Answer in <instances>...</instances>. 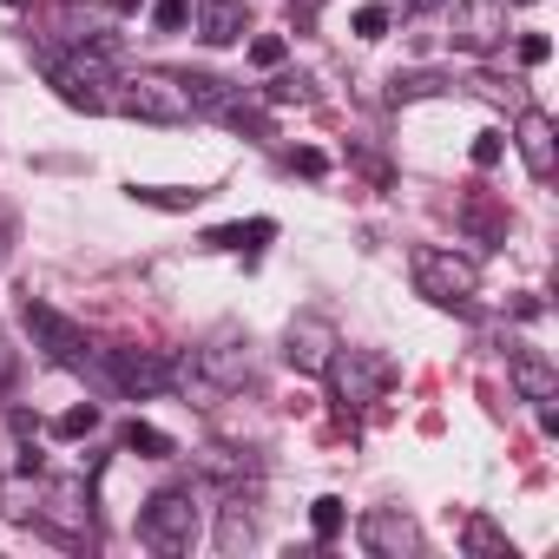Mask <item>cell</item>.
Returning <instances> with one entry per match:
<instances>
[{
	"label": "cell",
	"instance_id": "5",
	"mask_svg": "<svg viewBox=\"0 0 559 559\" xmlns=\"http://www.w3.org/2000/svg\"><path fill=\"white\" fill-rule=\"evenodd\" d=\"M112 106L132 112V119H145V126H185V119H198L178 73H132V80H119Z\"/></svg>",
	"mask_w": 559,
	"mask_h": 559
},
{
	"label": "cell",
	"instance_id": "3",
	"mask_svg": "<svg viewBox=\"0 0 559 559\" xmlns=\"http://www.w3.org/2000/svg\"><path fill=\"white\" fill-rule=\"evenodd\" d=\"M47 80H53V93H60L73 112H106V106H112V86H119V73H112L106 47L53 53V60H47Z\"/></svg>",
	"mask_w": 559,
	"mask_h": 559
},
{
	"label": "cell",
	"instance_id": "31",
	"mask_svg": "<svg viewBox=\"0 0 559 559\" xmlns=\"http://www.w3.org/2000/svg\"><path fill=\"white\" fill-rule=\"evenodd\" d=\"M8 243H14V224H8V217H0V263H8Z\"/></svg>",
	"mask_w": 559,
	"mask_h": 559
},
{
	"label": "cell",
	"instance_id": "14",
	"mask_svg": "<svg viewBox=\"0 0 559 559\" xmlns=\"http://www.w3.org/2000/svg\"><path fill=\"white\" fill-rule=\"evenodd\" d=\"M243 0H198V40L204 47H237L243 40Z\"/></svg>",
	"mask_w": 559,
	"mask_h": 559
},
{
	"label": "cell",
	"instance_id": "4",
	"mask_svg": "<svg viewBox=\"0 0 559 559\" xmlns=\"http://www.w3.org/2000/svg\"><path fill=\"white\" fill-rule=\"evenodd\" d=\"M139 539L165 559L191 552L198 546V493L191 487H158L145 507H139Z\"/></svg>",
	"mask_w": 559,
	"mask_h": 559
},
{
	"label": "cell",
	"instance_id": "10",
	"mask_svg": "<svg viewBox=\"0 0 559 559\" xmlns=\"http://www.w3.org/2000/svg\"><path fill=\"white\" fill-rule=\"evenodd\" d=\"M513 27H507V0H454V47L461 53H493L500 40H507Z\"/></svg>",
	"mask_w": 559,
	"mask_h": 559
},
{
	"label": "cell",
	"instance_id": "35",
	"mask_svg": "<svg viewBox=\"0 0 559 559\" xmlns=\"http://www.w3.org/2000/svg\"><path fill=\"white\" fill-rule=\"evenodd\" d=\"M0 8H27V0H0Z\"/></svg>",
	"mask_w": 559,
	"mask_h": 559
},
{
	"label": "cell",
	"instance_id": "20",
	"mask_svg": "<svg viewBox=\"0 0 559 559\" xmlns=\"http://www.w3.org/2000/svg\"><path fill=\"white\" fill-rule=\"evenodd\" d=\"M132 204H152V211H198L204 191H178V185H132Z\"/></svg>",
	"mask_w": 559,
	"mask_h": 559
},
{
	"label": "cell",
	"instance_id": "25",
	"mask_svg": "<svg viewBox=\"0 0 559 559\" xmlns=\"http://www.w3.org/2000/svg\"><path fill=\"white\" fill-rule=\"evenodd\" d=\"M552 60V40L546 34H520V67H546Z\"/></svg>",
	"mask_w": 559,
	"mask_h": 559
},
{
	"label": "cell",
	"instance_id": "24",
	"mask_svg": "<svg viewBox=\"0 0 559 559\" xmlns=\"http://www.w3.org/2000/svg\"><path fill=\"white\" fill-rule=\"evenodd\" d=\"M152 21H158L165 34H178V27L191 21V0H158V8H152Z\"/></svg>",
	"mask_w": 559,
	"mask_h": 559
},
{
	"label": "cell",
	"instance_id": "16",
	"mask_svg": "<svg viewBox=\"0 0 559 559\" xmlns=\"http://www.w3.org/2000/svg\"><path fill=\"white\" fill-rule=\"evenodd\" d=\"M461 546H467L474 559H513V539H507L487 513H467V520H461Z\"/></svg>",
	"mask_w": 559,
	"mask_h": 559
},
{
	"label": "cell",
	"instance_id": "26",
	"mask_svg": "<svg viewBox=\"0 0 559 559\" xmlns=\"http://www.w3.org/2000/svg\"><path fill=\"white\" fill-rule=\"evenodd\" d=\"M500 152H507V145H500V132H480V139H474V152H467V158H474V165H480V171H493V165H500Z\"/></svg>",
	"mask_w": 559,
	"mask_h": 559
},
{
	"label": "cell",
	"instance_id": "22",
	"mask_svg": "<svg viewBox=\"0 0 559 559\" xmlns=\"http://www.w3.org/2000/svg\"><path fill=\"white\" fill-rule=\"evenodd\" d=\"M395 27V14L382 8V0H369V8H356V40H382Z\"/></svg>",
	"mask_w": 559,
	"mask_h": 559
},
{
	"label": "cell",
	"instance_id": "6",
	"mask_svg": "<svg viewBox=\"0 0 559 559\" xmlns=\"http://www.w3.org/2000/svg\"><path fill=\"white\" fill-rule=\"evenodd\" d=\"M21 317H27V330H34V349H47V362H60V369H86V362H93V343H86V330H80L67 310L27 297Z\"/></svg>",
	"mask_w": 559,
	"mask_h": 559
},
{
	"label": "cell",
	"instance_id": "7",
	"mask_svg": "<svg viewBox=\"0 0 559 559\" xmlns=\"http://www.w3.org/2000/svg\"><path fill=\"white\" fill-rule=\"evenodd\" d=\"M191 369H198L211 389H224V395L250 389V376H257V362H250V336H243V330H217V336H204L198 356H191Z\"/></svg>",
	"mask_w": 559,
	"mask_h": 559
},
{
	"label": "cell",
	"instance_id": "9",
	"mask_svg": "<svg viewBox=\"0 0 559 559\" xmlns=\"http://www.w3.org/2000/svg\"><path fill=\"white\" fill-rule=\"evenodd\" d=\"M336 323L323 317V310H304V317H290V330H284V362L297 369V376H323V362L336 356Z\"/></svg>",
	"mask_w": 559,
	"mask_h": 559
},
{
	"label": "cell",
	"instance_id": "2",
	"mask_svg": "<svg viewBox=\"0 0 559 559\" xmlns=\"http://www.w3.org/2000/svg\"><path fill=\"white\" fill-rule=\"evenodd\" d=\"M408 270H415V290H421L428 304H441V310H474V297H480V263L461 257V250L421 243V250L408 257Z\"/></svg>",
	"mask_w": 559,
	"mask_h": 559
},
{
	"label": "cell",
	"instance_id": "33",
	"mask_svg": "<svg viewBox=\"0 0 559 559\" xmlns=\"http://www.w3.org/2000/svg\"><path fill=\"white\" fill-rule=\"evenodd\" d=\"M507 8H539V0H507Z\"/></svg>",
	"mask_w": 559,
	"mask_h": 559
},
{
	"label": "cell",
	"instance_id": "23",
	"mask_svg": "<svg viewBox=\"0 0 559 559\" xmlns=\"http://www.w3.org/2000/svg\"><path fill=\"white\" fill-rule=\"evenodd\" d=\"M93 428H99V408H93V402H86V408H67V415L53 421L60 441H80V435H93Z\"/></svg>",
	"mask_w": 559,
	"mask_h": 559
},
{
	"label": "cell",
	"instance_id": "13",
	"mask_svg": "<svg viewBox=\"0 0 559 559\" xmlns=\"http://www.w3.org/2000/svg\"><path fill=\"white\" fill-rule=\"evenodd\" d=\"M507 382L520 389V402H559V369L539 349H507Z\"/></svg>",
	"mask_w": 559,
	"mask_h": 559
},
{
	"label": "cell",
	"instance_id": "17",
	"mask_svg": "<svg viewBox=\"0 0 559 559\" xmlns=\"http://www.w3.org/2000/svg\"><path fill=\"white\" fill-rule=\"evenodd\" d=\"M250 546H257V520H250L243 500H230L217 513V552H250Z\"/></svg>",
	"mask_w": 559,
	"mask_h": 559
},
{
	"label": "cell",
	"instance_id": "11",
	"mask_svg": "<svg viewBox=\"0 0 559 559\" xmlns=\"http://www.w3.org/2000/svg\"><path fill=\"white\" fill-rule=\"evenodd\" d=\"M356 533H362V546H369L376 559H402V552H415V546H421V526H415L402 507H369Z\"/></svg>",
	"mask_w": 559,
	"mask_h": 559
},
{
	"label": "cell",
	"instance_id": "21",
	"mask_svg": "<svg viewBox=\"0 0 559 559\" xmlns=\"http://www.w3.org/2000/svg\"><path fill=\"white\" fill-rule=\"evenodd\" d=\"M343 520H349V513H343V500H336V493H323V500L310 507V526H317V539H336V533H343Z\"/></svg>",
	"mask_w": 559,
	"mask_h": 559
},
{
	"label": "cell",
	"instance_id": "12",
	"mask_svg": "<svg viewBox=\"0 0 559 559\" xmlns=\"http://www.w3.org/2000/svg\"><path fill=\"white\" fill-rule=\"evenodd\" d=\"M513 145H520L526 171H533L539 185H552V171H559V132H552V119H546L539 106H526V112H520V126H513Z\"/></svg>",
	"mask_w": 559,
	"mask_h": 559
},
{
	"label": "cell",
	"instance_id": "18",
	"mask_svg": "<svg viewBox=\"0 0 559 559\" xmlns=\"http://www.w3.org/2000/svg\"><path fill=\"white\" fill-rule=\"evenodd\" d=\"M263 237H276V224H270V217H250V224H217V230H204V243H211V250H257Z\"/></svg>",
	"mask_w": 559,
	"mask_h": 559
},
{
	"label": "cell",
	"instance_id": "15",
	"mask_svg": "<svg viewBox=\"0 0 559 559\" xmlns=\"http://www.w3.org/2000/svg\"><path fill=\"white\" fill-rule=\"evenodd\" d=\"M185 93H191V112H224V119H243V99H237L224 80H211V73H191V80H185Z\"/></svg>",
	"mask_w": 559,
	"mask_h": 559
},
{
	"label": "cell",
	"instance_id": "30",
	"mask_svg": "<svg viewBox=\"0 0 559 559\" xmlns=\"http://www.w3.org/2000/svg\"><path fill=\"white\" fill-rule=\"evenodd\" d=\"M297 171H304V178H323V171H330V158H323V152H310V145H304V152H297Z\"/></svg>",
	"mask_w": 559,
	"mask_h": 559
},
{
	"label": "cell",
	"instance_id": "19",
	"mask_svg": "<svg viewBox=\"0 0 559 559\" xmlns=\"http://www.w3.org/2000/svg\"><path fill=\"white\" fill-rule=\"evenodd\" d=\"M119 441H126V448H132L139 461H171V454H178V441H171L165 428H152V421H132V428H126Z\"/></svg>",
	"mask_w": 559,
	"mask_h": 559
},
{
	"label": "cell",
	"instance_id": "29",
	"mask_svg": "<svg viewBox=\"0 0 559 559\" xmlns=\"http://www.w3.org/2000/svg\"><path fill=\"white\" fill-rule=\"evenodd\" d=\"M441 80H428V73H408V80H395V99H421V93H435Z\"/></svg>",
	"mask_w": 559,
	"mask_h": 559
},
{
	"label": "cell",
	"instance_id": "1",
	"mask_svg": "<svg viewBox=\"0 0 559 559\" xmlns=\"http://www.w3.org/2000/svg\"><path fill=\"white\" fill-rule=\"evenodd\" d=\"M323 382H330V402H336L343 415H362V408H376V402L395 389V362H389L382 349H349V343H336V356L323 362Z\"/></svg>",
	"mask_w": 559,
	"mask_h": 559
},
{
	"label": "cell",
	"instance_id": "8",
	"mask_svg": "<svg viewBox=\"0 0 559 559\" xmlns=\"http://www.w3.org/2000/svg\"><path fill=\"white\" fill-rule=\"evenodd\" d=\"M106 369H112V382H119L126 395H171V389L185 382V362H171V356H158V349H112Z\"/></svg>",
	"mask_w": 559,
	"mask_h": 559
},
{
	"label": "cell",
	"instance_id": "34",
	"mask_svg": "<svg viewBox=\"0 0 559 559\" xmlns=\"http://www.w3.org/2000/svg\"><path fill=\"white\" fill-rule=\"evenodd\" d=\"M112 8H119V14H126V8H139V0H112Z\"/></svg>",
	"mask_w": 559,
	"mask_h": 559
},
{
	"label": "cell",
	"instance_id": "28",
	"mask_svg": "<svg viewBox=\"0 0 559 559\" xmlns=\"http://www.w3.org/2000/svg\"><path fill=\"white\" fill-rule=\"evenodd\" d=\"M14 376H21V349L8 343V330H0V395L14 389Z\"/></svg>",
	"mask_w": 559,
	"mask_h": 559
},
{
	"label": "cell",
	"instance_id": "32",
	"mask_svg": "<svg viewBox=\"0 0 559 559\" xmlns=\"http://www.w3.org/2000/svg\"><path fill=\"white\" fill-rule=\"evenodd\" d=\"M408 8H415V14H435V8H441V0H408Z\"/></svg>",
	"mask_w": 559,
	"mask_h": 559
},
{
	"label": "cell",
	"instance_id": "27",
	"mask_svg": "<svg viewBox=\"0 0 559 559\" xmlns=\"http://www.w3.org/2000/svg\"><path fill=\"white\" fill-rule=\"evenodd\" d=\"M250 60H257V67H284V40H276V34H257V40H250Z\"/></svg>",
	"mask_w": 559,
	"mask_h": 559
}]
</instances>
